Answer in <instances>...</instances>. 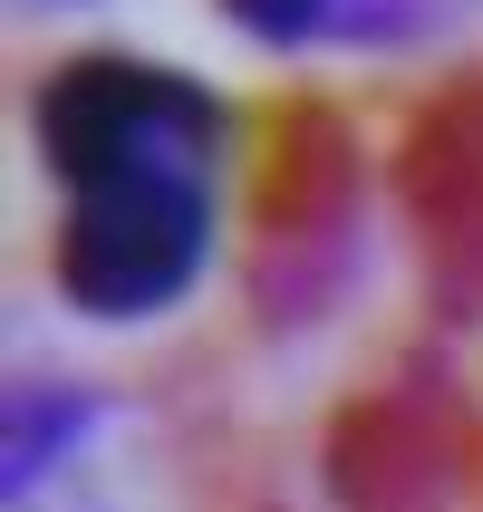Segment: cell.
I'll return each mask as SVG.
<instances>
[{"instance_id": "6da1fadb", "label": "cell", "mask_w": 483, "mask_h": 512, "mask_svg": "<svg viewBox=\"0 0 483 512\" xmlns=\"http://www.w3.org/2000/svg\"><path fill=\"white\" fill-rule=\"evenodd\" d=\"M39 165L68 184L49 281L87 319H155L213 261L223 203V97L165 58L87 49L39 78Z\"/></svg>"}, {"instance_id": "7a4b0ae2", "label": "cell", "mask_w": 483, "mask_h": 512, "mask_svg": "<svg viewBox=\"0 0 483 512\" xmlns=\"http://www.w3.org/2000/svg\"><path fill=\"white\" fill-rule=\"evenodd\" d=\"M87 426H97V406L78 387H10V493H29L49 464H68Z\"/></svg>"}, {"instance_id": "3957f363", "label": "cell", "mask_w": 483, "mask_h": 512, "mask_svg": "<svg viewBox=\"0 0 483 512\" xmlns=\"http://www.w3.org/2000/svg\"><path fill=\"white\" fill-rule=\"evenodd\" d=\"M223 10H232V29H252V39H310L329 0H223Z\"/></svg>"}]
</instances>
